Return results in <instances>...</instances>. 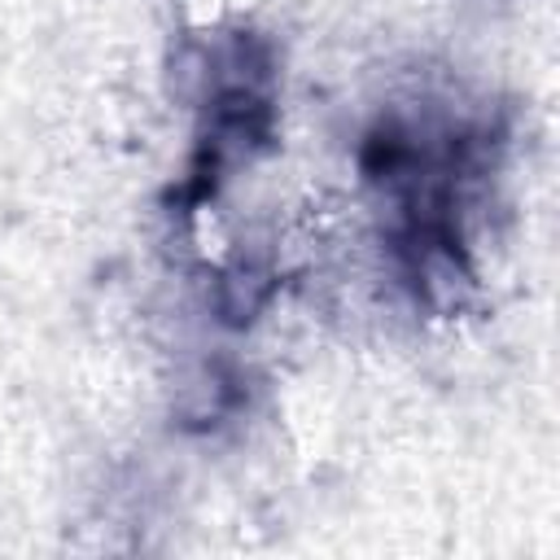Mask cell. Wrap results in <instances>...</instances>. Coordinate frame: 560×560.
Listing matches in <instances>:
<instances>
[{"label": "cell", "instance_id": "7a4b0ae2", "mask_svg": "<svg viewBox=\"0 0 560 560\" xmlns=\"http://www.w3.org/2000/svg\"><path fill=\"white\" fill-rule=\"evenodd\" d=\"M166 92L184 105H201L206 96L219 92V66H214V48L184 39L171 61H166Z\"/></svg>", "mask_w": 560, "mask_h": 560}, {"label": "cell", "instance_id": "6da1fadb", "mask_svg": "<svg viewBox=\"0 0 560 560\" xmlns=\"http://www.w3.org/2000/svg\"><path fill=\"white\" fill-rule=\"evenodd\" d=\"M271 289H276V271H271L262 258H236V262L219 276V289H214L219 319L232 324V328L254 324L258 311L271 302Z\"/></svg>", "mask_w": 560, "mask_h": 560}]
</instances>
